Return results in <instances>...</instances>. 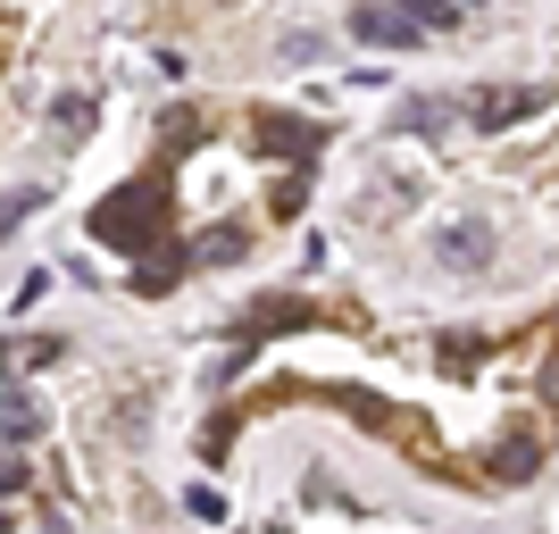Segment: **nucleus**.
I'll return each instance as SVG.
<instances>
[{"mask_svg": "<svg viewBox=\"0 0 559 534\" xmlns=\"http://www.w3.org/2000/svg\"><path fill=\"white\" fill-rule=\"evenodd\" d=\"M192 259H210V268L217 259H242V226H210L201 242H192Z\"/></svg>", "mask_w": 559, "mask_h": 534, "instance_id": "obj_7", "label": "nucleus"}, {"mask_svg": "<svg viewBox=\"0 0 559 534\" xmlns=\"http://www.w3.org/2000/svg\"><path fill=\"white\" fill-rule=\"evenodd\" d=\"M267 325H309V309L301 301H259L251 309V334H267Z\"/></svg>", "mask_w": 559, "mask_h": 534, "instance_id": "obj_8", "label": "nucleus"}, {"mask_svg": "<svg viewBox=\"0 0 559 534\" xmlns=\"http://www.w3.org/2000/svg\"><path fill=\"white\" fill-rule=\"evenodd\" d=\"M460 9H467V0H460Z\"/></svg>", "mask_w": 559, "mask_h": 534, "instance_id": "obj_11", "label": "nucleus"}, {"mask_svg": "<svg viewBox=\"0 0 559 534\" xmlns=\"http://www.w3.org/2000/svg\"><path fill=\"white\" fill-rule=\"evenodd\" d=\"M159 226H167V201L151 185H117L93 210V242H109V251H159Z\"/></svg>", "mask_w": 559, "mask_h": 534, "instance_id": "obj_1", "label": "nucleus"}, {"mask_svg": "<svg viewBox=\"0 0 559 534\" xmlns=\"http://www.w3.org/2000/svg\"><path fill=\"white\" fill-rule=\"evenodd\" d=\"M535 467H543V442L535 435H510L501 451H492V476H501V485H535Z\"/></svg>", "mask_w": 559, "mask_h": 534, "instance_id": "obj_4", "label": "nucleus"}, {"mask_svg": "<svg viewBox=\"0 0 559 534\" xmlns=\"http://www.w3.org/2000/svg\"><path fill=\"white\" fill-rule=\"evenodd\" d=\"M526 109H543V93H476V100H467V117H476L485 134H501V126L526 117Z\"/></svg>", "mask_w": 559, "mask_h": 534, "instance_id": "obj_3", "label": "nucleus"}, {"mask_svg": "<svg viewBox=\"0 0 559 534\" xmlns=\"http://www.w3.org/2000/svg\"><path fill=\"white\" fill-rule=\"evenodd\" d=\"M409 17H418V25H451V17H460V0H409Z\"/></svg>", "mask_w": 559, "mask_h": 534, "instance_id": "obj_10", "label": "nucleus"}, {"mask_svg": "<svg viewBox=\"0 0 559 534\" xmlns=\"http://www.w3.org/2000/svg\"><path fill=\"white\" fill-rule=\"evenodd\" d=\"M25 210H43V192H34V185H17V192H9V210H0V226H25Z\"/></svg>", "mask_w": 559, "mask_h": 534, "instance_id": "obj_9", "label": "nucleus"}, {"mask_svg": "<svg viewBox=\"0 0 559 534\" xmlns=\"http://www.w3.org/2000/svg\"><path fill=\"white\" fill-rule=\"evenodd\" d=\"M350 34L376 43V50H418L426 43V25L409 17V0H359V9H350Z\"/></svg>", "mask_w": 559, "mask_h": 534, "instance_id": "obj_2", "label": "nucleus"}, {"mask_svg": "<svg viewBox=\"0 0 559 534\" xmlns=\"http://www.w3.org/2000/svg\"><path fill=\"white\" fill-rule=\"evenodd\" d=\"M185 259H192V251H176V242H167V251H142V276H134V293H167V284L185 276Z\"/></svg>", "mask_w": 559, "mask_h": 534, "instance_id": "obj_5", "label": "nucleus"}, {"mask_svg": "<svg viewBox=\"0 0 559 534\" xmlns=\"http://www.w3.org/2000/svg\"><path fill=\"white\" fill-rule=\"evenodd\" d=\"M259 134H267V151H318V126H293V117H259Z\"/></svg>", "mask_w": 559, "mask_h": 534, "instance_id": "obj_6", "label": "nucleus"}]
</instances>
